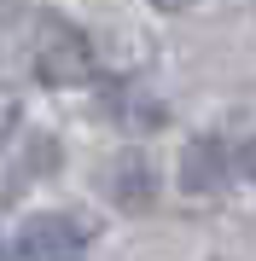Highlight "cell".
I'll return each mask as SVG.
<instances>
[{"label": "cell", "instance_id": "obj_2", "mask_svg": "<svg viewBox=\"0 0 256 261\" xmlns=\"http://www.w3.org/2000/svg\"><path fill=\"white\" fill-rule=\"evenodd\" d=\"M87 221L76 215H29L12 238V261H76L87 250Z\"/></svg>", "mask_w": 256, "mask_h": 261}, {"label": "cell", "instance_id": "obj_6", "mask_svg": "<svg viewBox=\"0 0 256 261\" xmlns=\"http://www.w3.org/2000/svg\"><path fill=\"white\" fill-rule=\"evenodd\" d=\"M152 6H163V12H180V6H192V0H152Z\"/></svg>", "mask_w": 256, "mask_h": 261}, {"label": "cell", "instance_id": "obj_3", "mask_svg": "<svg viewBox=\"0 0 256 261\" xmlns=\"http://www.w3.org/2000/svg\"><path fill=\"white\" fill-rule=\"evenodd\" d=\"M233 168H239V163L227 157V145H221L216 134L187 140V151H180V192H192V197H216V192H227Z\"/></svg>", "mask_w": 256, "mask_h": 261}, {"label": "cell", "instance_id": "obj_4", "mask_svg": "<svg viewBox=\"0 0 256 261\" xmlns=\"http://www.w3.org/2000/svg\"><path fill=\"white\" fill-rule=\"evenodd\" d=\"M105 192H111V203L123 209H152L157 203V168L146 151H123V157H111L105 168Z\"/></svg>", "mask_w": 256, "mask_h": 261}, {"label": "cell", "instance_id": "obj_5", "mask_svg": "<svg viewBox=\"0 0 256 261\" xmlns=\"http://www.w3.org/2000/svg\"><path fill=\"white\" fill-rule=\"evenodd\" d=\"M233 163H239V174H245V180H256V134L239 145V157H233Z\"/></svg>", "mask_w": 256, "mask_h": 261}, {"label": "cell", "instance_id": "obj_1", "mask_svg": "<svg viewBox=\"0 0 256 261\" xmlns=\"http://www.w3.org/2000/svg\"><path fill=\"white\" fill-rule=\"evenodd\" d=\"M29 64L47 87H82L94 82V41L70 18H35V41H29Z\"/></svg>", "mask_w": 256, "mask_h": 261}]
</instances>
